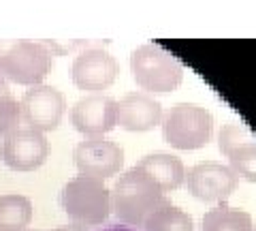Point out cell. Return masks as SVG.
<instances>
[{"label": "cell", "instance_id": "obj_1", "mask_svg": "<svg viewBox=\"0 0 256 231\" xmlns=\"http://www.w3.org/2000/svg\"><path fill=\"white\" fill-rule=\"evenodd\" d=\"M111 190V214L128 227L143 229V222L166 201L160 186L137 165L120 173Z\"/></svg>", "mask_w": 256, "mask_h": 231}, {"label": "cell", "instance_id": "obj_2", "mask_svg": "<svg viewBox=\"0 0 256 231\" xmlns=\"http://www.w3.org/2000/svg\"><path fill=\"white\" fill-rule=\"evenodd\" d=\"M60 208L73 225L100 227L111 216V190L102 180L79 173L62 186Z\"/></svg>", "mask_w": 256, "mask_h": 231}, {"label": "cell", "instance_id": "obj_3", "mask_svg": "<svg viewBox=\"0 0 256 231\" xmlns=\"http://www.w3.org/2000/svg\"><path fill=\"white\" fill-rule=\"evenodd\" d=\"M130 73L141 92L169 94L184 82V67L162 45L143 43L130 52Z\"/></svg>", "mask_w": 256, "mask_h": 231}, {"label": "cell", "instance_id": "obj_4", "mask_svg": "<svg viewBox=\"0 0 256 231\" xmlns=\"http://www.w3.org/2000/svg\"><path fill=\"white\" fill-rule=\"evenodd\" d=\"M54 69V52L45 43L15 39H0V73L9 84L38 86Z\"/></svg>", "mask_w": 256, "mask_h": 231}, {"label": "cell", "instance_id": "obj_5", "mask_svg": "<svg viewBox=\"0 0 256 231\" xmlns=\"http://www.w3.org/2000/svg\"><path fill=\"white\" fill-rule=\"evenodd\" d=\"M162 137L175 150H201L214 137V116L198 103H175L162 114Z\"/></svg>", "mask_w": 256, "mask_h": 231}, {"label": "cell", "instance_id": "obj_6", "mask_svg": "<svg viewBox=\"0 0 256 231\" xmlns=\"http://www.w3.org/2000/svg\"><path fill=\"white\" fill-rule=\"evenodd\" d=\"M64 114H66V97L56 86H30L20 99L22 126L34 129L43 135L58 129Z\"/></svg>", "mask_w": 256, "mask_h": 231}, {"label": "cell", "instance_id": "obj_7", "mask_svg": "<svg viewBox=\"0 0 256 231\" xmlns=\"http://www.w3.org/2000/svg\"><path fill=\"white\" fill-rule=\"evenodd\" d=\"M73 161L82 176L105 182L122 173L124 148L109 137H84L73 150Z\"/></svg>", "mask_w": 256, "mask_h": 231}, {"label": "cell", "instance_id": "obj_8", "mask_svg": "<svg viewBox=\"0 0 256 231\" xmlns=\"http://www.w3.org/2000/svg\"><path fill=\"white\" fill-rule=\"evenodd\" d=\"M184 184L188 193L203 203H226V199L237 190L239 178L228 165L218 161L196 163L186 171Z\"/></svg>", "mask_w": 256, "mask_h": 231}, {"label": "cell", "instance_id": "obj_9", "mask_svg": "<svg viewBox=\"0 0 256 231\" xmlns=\"http://www.w3.org/2000/svg\"><path fill=\"white\" fill-rule=\"evenodd\" d=\"M120 75V65L116 56H111L102 47H90L75 56L70 65V79L75 88L88 94H102L114 86Z\"/></svg>", "mask_w": 256, "mask_h": 231}, {"label": "cell", "instance_id": "obj_10", "mask_svg": "<svg viewBox=\"0 0 256 231\" xmlns=\"http://www.w3.org/2000/svg\"><path fill=\"white\" fill-rule=\"evenodd\" d=\"M2 163L13 171H34L43 167L50 156V141L43 133L28 126H18L2 137L0 146Z\"/></svg>", "mask_w": 256, "mask_h": 231}, {"label": "cell", "instance_id": "obj_11", "mask_svg": "<svg viewBox=\"0 0 256 231\" xmlns=\"http://www.w3.org/2000/svg\"><path fill=\"white\" fill-rule=\"evenodd\" d=\"M118 101L107 94H86L70 107V124L84 137H105L116 129Z\"/></svg>", "mask_w": 256, "mask_h": 231}, {"label": "cell", "instance_id": "obj_12", "mask_svg": "<svg viewBox=\"0 0 256 231\" xmlns=\"http://www.w3.org/2000/svg\"><path fill=\"white\" fill-rule=\"evenodd\" d=\"M162 103L154 94L134 90L124 94L116 107V124L128 133H148L160 126L162 120Z\"/></svg>", "mask_w": 256, "mask_h": 231}, {"label": "cell", "instance_id": "obj_13", "mask_svg": "<svg viewBox=\"0 0 256 231\" xmlns=\"http://www.w3.org/2000/svg\"><path fill=\"white\" fill-rule=\"evenodd\" d=\"M139 169H143L148 176L160 186L162 193L178 190L184 180H186V165L182 163L180 156L171 152H152L146 154L137 163Z\"/></svg>", "mask_w": 256, "mask_h": 231}, {"label": "cell", "instance_id": "obj_14", "mask_svg": "<svg viewBox=\"0 0 256 231\" xmlns=\"http://www.w3.org/2000/svg\"><path fill=\"white\" fill-rule=\"evenodd\" d=\"M201 231H256L250 212L218 203L203 214Z\"/></svg>", "mask_w": 256, "mask_h": 231}, {"label": "cell", "instance_id": "obj_15", "mask_svg": "<svg viewBox=\"0 0 256 231\" xmlns=\"http://www.w3.org/2000/svg\"><path fill=\"white\" fill-rule=\"evenodd\" d=\"M32 214V201L28 197L18 193L0 195V231H22L30 225Z\"/></svg>", "mask_w": 256, "mask_h": 231}, {"label": "cell", "instance_id": "obj_16", "mask_svg": "<svg viewBox=\"0 0 256 231\" xmlns=\"http://www.w3.org/2000/svg\"><path fill=\"white\" fill-rule=\"evenodd\" d=\"M143 231H194V220L186 210L164 201L143 222Z\"/></svg>", "mask_w": 256, "mask_h": 231}, {"label": "cell", "instance_id": "obj_17", "mask_svg": "<svg viewBox=\"0 0 256 231\" xmlns=\"http://www.w3.org/2000/svg\"><path fill=\"white\" fill-rule=\"evenodd\" d=\"M228 167L239 180L252 182L256 184V139L250 137L248 141L239 143L235 150H230L226 154Z\"/></svg>", "mask_w": 256, "mask_h": 231}, {"label": "cell", "instance_id": "obj_18", "mask_svg": "<svg viewBox=\"0 0 256 231\" xmlns=\"http://www.w3.org/2000/svg\"><path fill=\"white\" fill-rule=\"evenodd\" d=\"M22 124L20 118V101L9 92H0V137L9 135Z\"/></svg>", "mask_w": 256, "mask_h": 231}, {"label": "cell", "instance_id": "obj_19", "mask_svg": "<svg viewBox=\"0 0 256 231\" xmlns=\"http://www.w3.org/2000/svg\"><path fill=\"white\" fill-rule=\"evenodd\" d=\"M250 137H252V135H250V131H248L244 124L228 122V124H224L220 129V133H218V148H220V152L226 156L230 150H235L239 143L248 141Z\"/></svg>", "mask_w": 256, "mask_h": 231}, {"label": "cell", "instance_id": "obj_20", "mask_svg": "<svg viewBox=\"0 0 256 231\" xmlns=\"http://www.w3.org/2000/svg\"><path fill=\"white\" fill-rule=\"evenodd\" d=\"M98 231H143V229H137V227H128V225H122V222H118V225H107Z\"/></svg>", "mask_w": 256, "mask_h": 231}, {"label": "cell", "instance_id": "obj_21", "mask_svg": "<svg viewBox=\"0 0 256 231\" xmlns=\"http://www.w3.org/2000/svg\"><path fill=\"white\" fill-rule=\"evenodd\" d=\"M52 231H88L86 227H79V225H64V227H56V229H52Z\"/></svg>", "mask_w": 256, "mask_h": 231}, {"label": "cell", "instance_id": "obj_22", "mask_svg": "<svg viewBox=\"0 0 256 231\" xmlns=\"http://www.w3.org/2000/svg\"><path fill=\"white\" fill-rule=\"evenodd\" d=\"M0 92H9V82L4 79L2 73H0Z\"/></svg>", "mask_w": 256, "mask_h": 231}, {"label": "cell", "instance_id": "obj_23", "mask_svg": "<svg viewBox=\"0 0 256 231\" xmlns=\"http://www.w3.org/2000/svg\"><path fill=\"white\" fill-rule=\"evenodd\" d=\"M22 231H38V229H22Z\"/></svg>", "mask_w": 256, "mask_h": 231}]
</instances>
